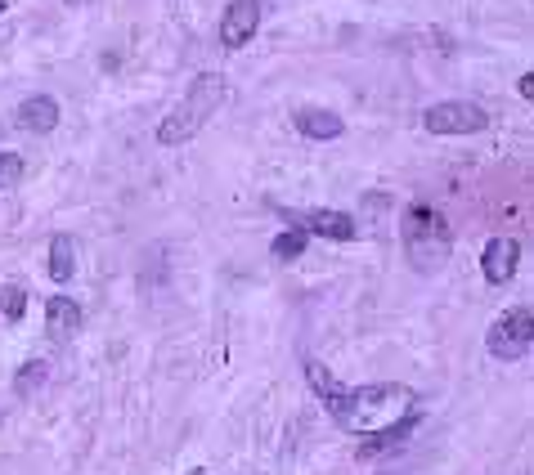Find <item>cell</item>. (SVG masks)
<instances>
[{
	"label": "cell",
	"mask_w": 534,
	"mask_h": 475,
	"mask_svg": "<svg viewBox=\"0 0 534 475\" xmlns=\"http://www.w3.org/2000/svg\"><path fill=\"white\" fill-rule=\"evenodd\" d=\"M225 99H229V77H220V72H198V77L189 81V95L158 121V144L162 148L189 144V139L225 108Z\"/></svg>",
	"instance_id": "2"
},
{
	"label": "cell",
	"mask_w": 534,
	"mask_h": 475,
	"mask_svg": "<svg viewBox=\"0 0 534 475\" xmlns=\"http://www.w3.org/2000/svg\"><path fill=\"white\" fill-rule=\"evenodd\" d=\"M18 126L32 130V135L59 130V104H54V95H27L23 104H18Z\"/></svg>",
	"instance_id": "11"
},
{
	"label": "cell",
	"mask_w": 534,
	"mask_h": 475,
	"mask_svg": "<svg viewBox=\"0 0 534 475\" xmlns=\"http://www.w3.org/2000/svg\"><path fill=\"white\" fill-rule=\"evenodd\" d=\"M292 126H297L306 139H342L346 121L337 117V113H328V108H297Z\"/></svg>",
	"instance_id": "12"
},
{
	"label": "cell",
	"mask_w": 534,
	"mask_h": 475,
	"mask_svg": "<svg viewBox=\"0 0 534 475\" xmlns=\"http://www.w3.org/2000/svg\"><path fill=\"white\" fill-rule=\"evenodd\" d=\"M306 381H310V390H315V395L324 399V408H328V404H337V399L346 395V386L333 377V368H324L319 359H310V363H306Z\"/></svg>",
	"instance_id": "14"
},
{
	"label": "cell",
	"mask_w": 534,
	"mask_h": 475,
	"mask_svg": "<svg viewBox=\"0 0 534 475\" xmlns=\"http://www.w3.org/2000/svg\"><path fill=\"white\" fill-rule=\"evenodd\" d=\"M333 422L351 435H368V431H382V426L400 422L404 413H413V390L404 386H359V390H346L337 404H328Z\"/></svg>",
	"instance_id": "1"
},
{
	"label": "cell",
	"mask_w": 534,
	"mask_h": 475,
	"mask_svg": "<svg viewBox=\"0 0 534 475\" xmlns=\"http://www.w3.org/2000/svg\"><path fill=\"white\" fill-rule=\"evenodd\" d=\"M23 180V157L18 153H0V193H9Z\"/></svg>",
	"instance_id": "18"
},
{
	"label": "cell",
	"mask_w": 534,
	"mask_h": 475,
	"mask_svg": "<svg viewBox=\"0 0 534 475\" xmlns=\"http://www.w3.org/2000/svg\"><path fill=\"white\" fill-rule=\"evenodd\" d=\"M418 426V413H404L400 422H391V426H382V431H368V435H359V444H355V458H382V453H391V449H400L404 440H409V431Z\"/></svg>",
	"instance_id": "9"
},
{
	"label": "cell",
	"mask_w": 534,
	"mask_h": 475,
	"mask_svg": "<svg viewBox=\"0 0 534 475\" xmlns=\"http://www.w3.org/2000/svg\"><path fill=\"white\" fill-rule=\"evenodd\" d=\"M485 346H490V355L503 359V363L526 359L530 346H534V314H530V305H517L512 314H503V319L490 328Z\"/></svg>",
	"instance_id": "4"
},
{
	"label": "cell",
	"mask_w": 534,
	"mask_h": 475,
	"mask_svg": "<svg viewBox=\"0 0 534 475\" xmlns=\"http://www.w3.org/2000/svg\"><path fill=\"white\" fill-rule=\"evenodd\" d=\"M283 211V207H279ZM288 216V211H283ZM297 229H310V234H319V238H333V242H351L359 229H355V216H346V211H328V207H319V211H306V216H288Z\"/></svg>",
	"instance_id": "7"
},
{
	"label": "cell",
	"mask_w": 534,
	"mask_h": 475,
	"mask_svg": "<svg viewBox=\"0 0 534 475\" xmlns=\"http://www.w3.org/2000/svg\"><path fill=\"white\" fill-rule=\"evenodd\" d=\"M27 314V287L23 283H5L0 287V319L18 323Z\"/></svg>",
	"instance_id": "16"
},
{
	"label": "cell",
	"mask_w": 534,
	"mask_h": 475,
	"mask_svg": "<svg viewBox=\"0 0 534 475\" xmlns=\"http://www.w3.org/2000/svg\"><path fill=\"white\" fill-rule=\"evenodd\" d=\"M422 130H431V135H481V130H490V113L481 104H467V99H449V104L422 113Z\"/></svg>",
	"instance_id": "5"
},
{
	"label": "cell",
	"mask_w": 534,
	"mask_h": 475,
	"mask_svg": "<svg viewBox=\"0 0 534 475\" xmlns=\"http://www.w3.org/2000/svg\"><path fill=\"white\" fill-rule=\"evenodd\" d=\"M45 381H50V363H45V359H32V363H23V368H18L14 390L27 399V395H36V390L45 386Z\"/></svg>",
	"instance_id": "15"
},
{
	"label": "cell",
	"mask_w": 534,
	"mask_h": 475,
	"mask_svg": "<svg viewBox=\"0 0 534 475\" xmlns=\"http://www.w3.org/2000/svg\"><path fill=\"white\" fill-rule=\"evenodd\" d=\"M449 247H454V238H449L445 216L431 202H413L409 216H404V256H409V265L418 274H436L449 260Z\"/></svg>",
	"instance_id": "3"
},
{
	"label": "cell",
	"mask_w": 534,
	"mask_h": 475,
	"mask_svg": "<svg viewBox=\"0 0 534 475\" xmlns=\"http://www.w3.org/2000/svg\"><path fill=\"white\" fill-rule=\"evenodd\" d=\"M517 265H521V242L517 238H490V247H485V278H490L494 287H508L512 278H517Z\"/></svg>",
	"instance_id": "8"
},
{
	"label": "cell",
	"mask_w": 534,
	"mask_h": 475,
	"mask_svg": "<svg viewBox=\"0 0 534 475\" xmlns=\"http://www.w3.org/2000/svg\"><path fill=\"white\" fill-rule=\"evenodd\" d=\"M77 332H81V305L72 301V296H54V301H45V337H50L54 346L72 341Z\"/></svg>",
	"instance_id": "10"
},
{
	"label": "cell",
	"mask_w": 534,
	"mask_h": 475,
	"mask_svg": "<svg viewBox=\"0 0 534 475\" xmlns=\"http://www.w3.org/2000/svg\"><path fill=\"white\" fill-rule=\"evenodd\" d=\"M45 269H50L54 283H68L77 274V247H72L68 234H54L50 238V256H45Z\"/></svg>",
	"instance_id": "13"
},
{
	"label": "cell",
	"mask_w": 534,
	"mask_h": 475,
	"mask_svg": "<svg viewBox=\"0 0 534 475\" xmlns=\"http://www.w3.org/2000/svg\"><path fill=\"white\" fill-rule=\"evenodd\" d=\"M189 475H207V471H189Z\"/></svg>",
	"instance_id": "20"
},
{
	"label": "cell",
	"mask_w": 534,
	"mask_h": 475,
	"mask_svg": "<svg viewBox=\"0 0 534 475\" xmlns=\"http://www.w3.org/2000/svg\"><path fill=\"white\" fill-rule=\"evenodd\" d=\"M0 14H5V0H0Z\"/></svg>",
	"instance_id": "21"
},
{
	"label": "cell",
	"mask_w": 534,
	"mask_h": 475,
	"mask_svg": "<svg viewBox=\"0 0 534 475\" xmlns=\"http://www.w3.org/2000/svg\"><path fill=\"white\" fill-rule=\"evenodd\" d=\"M521 99H534V77H521Z\"/></svg>",
	"instance_id": "19"
},
{
	"label": "cell",
	"mask_w": 534,
	"mask_h": 475,
	"mask_svg": "<svg viewBox=\"0 0 534 475\" xmlns=\"http://www.w3.org/2000/svg\"><path fill=\"white\" fill-rule=\"evenodd\" d=\"M306 229H283V234L279 238H274V260H297L301 256V251H306Z\"/></svg>",
	"instance_id": "17"
},
{
	"label": "cell",
	"mask_w": 534,
	"mask_h": 475,
	"mask_svg": "<svg viewBox=\"0 0 534 475\" xmlns=\"http://www.w3.org/2000/svg\"><path fill=\"white\" fill-rule=\"evenodd\" d=\"M256 32H261V0H229L225 14H220V45L243 50Z\"/></svg>",
	"instance_id": "6"
}]
</instances>
